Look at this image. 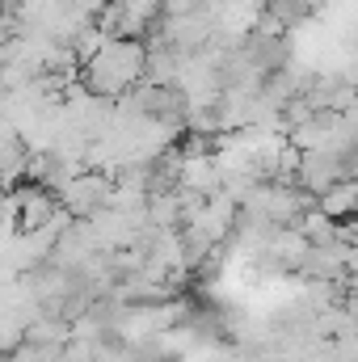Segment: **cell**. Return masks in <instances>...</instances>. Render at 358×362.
<instances>
[{"label": "cell", "instance_id": "obj_1", "mask_svg": "<svg viewBox=\"0 0 358 362\" xmlns=\"http://www.w3.org/2000/svg\"><path fill=\"white\" fill-rule=\"evenodd\" d=\"M144 68H148V42L144 38H105V47L81 64V85L89 93L118 101L127 89H135L144 81Z\"/></svg>", "mask_w": 358, "mask_h": 362}, {"label": "cell", "instance_id": "obj_2", "mask_svg": "<svg viewBox=\"0 0 358 362\" xmlns=\"http://www.w3.org/2000/svg\"><path fill=\"white\" fill-rule=\"evenodd\" d=\"M55 198H59V206H64L72 219H93L97 211L110 206V198H114V177L101 173V169H81L68 185L55 189Z\"/></svg>", "mask_w": 358, "mask_h": 362}, {"label": "cell", "instance_id": "obj_3", "mask_svg": "<svg viewBox=\"0 0 358 362\" xmlns=\"http://www.w3.org/2000/svg\"><path fill=\"white\" fill-rule=\"evenodd\" d=\"M236 219H241V202H236L228 189H215V194H207V198L194 206V215L185 219V228H190V232H198L202 240H211V245L219 249V245H228V240H232Z\"/></svg>", "mask_w": 358, "mask_h": 362}, {"label": "cell", "instance_id": "obj_4", "mask_svg": "<svg viewBox=\"0 0 358 362\" xmlns=\"http://www.w3.org/2000/svg\"><path fill=\"white\" fill-rule=\"evenodd\" d=\"M13 202H17V228H21V232H38V228H47V223L64 211L59 198H55V189H47V185H38V181L17 185V189H13Z\"/></svg>", "mask_w": 358, "mask_h": 362}, {"label": "cell", "instance_id": "obj_5", "mask_svg": "<svg viewBox=\"0 0 358 362\" xmlns=\"http://www.w3.org/2000/svg\"><path fill=\"white\" fill-rule=\"evenodd\" d=\"M346 177V165H342V156L337 152H299V165H295V181L308 189V194H325L329 185H337V181Z\"/></svg>", "mask_w": 358, "mask_h": 362}, {"label": "cell", "instance_id": "obj_6", "mask_svg": "<svg viewBox=\"0 0 358 362\" xmlns=\"http://www.w3.org/2000/svg\"><path fill=\"white\" fill-rule=\"evenodd\" d=\"M316 206L329 215V219H350L354 215V206H358V177H342L337 185H329L321 198H316Z\"/></svg>", "mask_w": 358, "mask_h": 362}, {"label": "cell", "instance_id": "obj_7", "mask_svg": "<svg viewBox=\"0 0 358 362\" xmlns=\"http://www.w3.org/2000/svg\"><path fill=\"white\" fill-rule=\"evenodd\" d=\"M342 303H346V312L358 320V274L346 278V286H342Z\"/></svg>", "mask_w": 358, "mask_h": 362}]
</instances>
